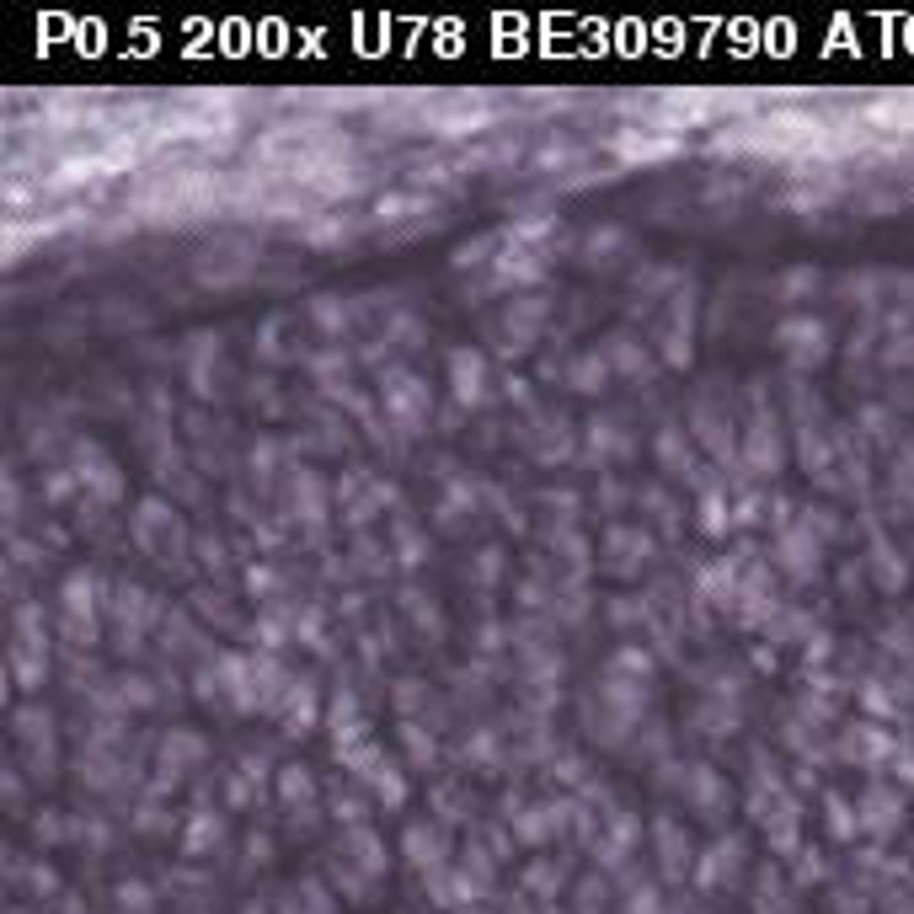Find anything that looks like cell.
Returning a JSON list of instances; mask_svg holds the SVG:
<instances>
[{
    "instance_id": "cell-1",
    "label": "cell",
    "mask_w": 914,
    "mask_h": 914,
    "mask_svg": "<svg viewBox=\"0 0 914 914\" xmlns=\"http://www.w3.org/2000/svg\"><path fill=\"white\" fill-rule=\"evenodd\" d=\"M380 401H385V417L401 423L407 433H417V423H428V385L407 375V369H385L380 375Z\"/></svg>"
},
{
    "instance_id": "cell-2",
    "label": "cell",
    "mask_w": 914,
    "mask_h": 914,
    "mask_svg": "<svg viewBox=\"0 0 914 914\" xmlns=\"http://www.w3.org/2000/svg\"><path fill=\"white\" fill-rule=\"evenodd\" d=\"M449 385H455L460 407H476L487 396V359L476 348H455L449 353Z\"/></svg>"
},
{
    "instance_id": "cell-3",
    "label": "cell",
    "mask_w": 914,
    "mask_h": 914,
    "mask_svg": "<svg viewBox=\"0 0 914 914\" xmlns=\"http://www.w3.org/2000/svg\"><path fill=\"white\" fill-rule=\"evenodd\" d=\"M75 476H81V487L91 492V498H102V503H113L118 492H123V476H118V466L102 455L97 444H81V471H75Z\"/></svg>"
},
{
    "instance_id": "cell-4",
    "label": "cell",
    "mask_w": 914,
    "mask_h": 914,
    "mask_svg": "<svg viewBox=\"0 0 914 914\" xmlns=\"http://www.w3.org/2000/svg\"><path fill=\"white\" fill-rule=\"evenodd\" d=\"M824 337L829 332L818 327V321H786V327L776 332V343L792 353L797 364H818V359H824Z\"/></svg>"
},
{
    "instance_id": "cell-5",
    "label": "cell",
    "mask_w": 914,
    "mask_h": 914,
    "mask_svg": "<svg viewBox=\"0 0 914 914\" xmlns=\"http://www.w3.org/2000/svg\"><path fill=\"white\" fill-rule=\"evenodd\" d=\"M604 551H610V567H615V572H631L637 562H647V556H653V540H647L642 530H626V524H615V530L604 535Z\"/></svg>"
},
{
    "instance_id": "cell-6",
    "label": "cell",
    "mask_w": 914,
    "mask_h": 914,
    "mask_svg": "<svg viewBox=\"0 0 914 914\" xmlns=\"http://www.w3.org/2000/svg\"><path fill=\"white\" fill-rule=\"evenodd\" d=\"M65 621L97 626V578L91 572H70L65 578Z\"/></svg>"
},
{
    "instance_id": "cell-7",
    "label": "cell",
    "mask_w": 914,
    "mask_h": 914,
    "mask_svg": "<svg viewBox=\"0 0 914 914\" xmlns=\"http://www.w3.org/2000/svg\"><path fill=\"white\" fill-rule=\"evenodd\" d=\"M540 321H546V300H514V305H508L503 327H508V337H514L508 348H530V337H535Z\"/></svg>"
},
{
    "instance_id": "cell-8",
    "label": "cell",
    "mask_w": 914,
    "mask_h": 914,
    "mask_svg": "<svg viewBox=\"0 0 914 914\" xmlns=\"http://www.w3.org/2000/svg\"><path fill=\"white\" fill-rule=\"evenodd\" d=\"M604 359L621 369V375H631V380H647V375H653V359H647V348H637L631 337H610Z\"/></svg>"
},
{
    "instance_id": "cell-9",
    "label": "cell",
    "mask_w": 914,
    "mask_h": 914,
    "mask_svg": "<svg viewBox=\"0 0 914 914\" xmlns=\"http://www.w3.org/2000/svg\"><path fill=\"white\" fill-rule=\"evenodd\" d=\"M658 460L669 466L674 476H695V455H690V444H685V428H663L658 433Z\"/></svg>"
},
{
    "instance_id": "cell-10",
    "label": "cell",
    "mask_w": 914,
    "mask_h": 914,
    "mask_svg": "<svg viewBox=\"0 0 914 914\" xmlns=\"http://www.w3.org/2000/svg\"><path fill=\"white\" fill-rule=\"evenodd\" d=\"M284 717H289V733H305V727H311L316 695H311L305 679H289V685H284Z\"/></svg>"
},
{
    "instance_id": "cell-11",
    "label": "cell",
    "mask_w": 914,
    "mask_h": 914,
    "mask_svg": "<svg viewBox=\"0 0 914 914\" xmlns=\"http://www.w3.org/2000/svg\"><path fill=\"white\" fill-rule=\"evenodd\" d=\"M604 380H610V359H604V353H583V359H572V369H567L572 391H599Z\"/></svg>"
},
{
    "instance_id": "cell-12",
    "label": "cell",
    "mask_w": 914,
    "mask_h": 914,
    "mask_svg": "<svg viewBox=\"0 0 914 914\" xmlns=\"http://www.w3.org/2000/svg\"><path fill=\"white\" fill-rule=\"evenodd\" d=\"M776 460H781L776 433H770V423H754V433H749V466L754 471H776Z\"/></svg>"
},
{
    "instance_id": "cell-13",
    "label": "cell",
    "mask_w": 914,
    "mask_h": 914,
    "mask_svg": "<svg viewBox=\"0 0 914 914\" xmlns=\"http://www.w3.org/2000/svg\"><path fill=\"white\" fill-rule=\"evenodd\" d=\"M294 508H300L305 524H321V482H316L311 471L294 476Z\"/></svg>"
},
{
    "instance_id": "cell-14",
    "label": "cell",
    "mask_w": 914,
    "mask_h": 914,
    "mask_svg": "<svg viewBox=\"0 0 914 914\" xmlns=\"http://www.w3.org/2000/svg\"><path fill=\"white\" fill-rule=\"evenodd\" d=\"M781 551H786V567L792 572H808L813 562H818V546H813V530H792L781 540Z\"/></svg>"
},
{
    "instance_id": "cell-15",
    "label": "cell",
    "mask_w": 914,
    "mask_h": 914,
    "mask_svg": "<svg viewBox=\"0 0 914 914\" xmlns=\"http://www.w3.org/2000/svg\"><path fill=\"white\" fill-rule=\"evenodd\" d=\"M727 524H733V514H727L722 492H706V498H701V530H706V535H722Z\"/></svg>"
},
{
    "instance_id": "cell-16",
    "label": "cell",
    "mask_w": 914,
    "mask_h": 914,
    "mask_svg": "<svg viewBox=\"0 0 914 914\" xmlns=\"http://www.w3.org/2000/svg\"><path fill=\"white\" fill-rule=\"evenodd\" d=\"M396 551L401 562H423V535L412 530V519H396Z\"/></svg>"
},
{
    "instance_id": "cell-17",
    "label": "cell",
    "mask_w": 914,
    "mask_h": 914,
    "mask_svg": "<svg viewBox=\"0 0 914 914\" xmlns=\"http://www.w3.org/2000/svg\"><path fill=\"white\" fill-rule=\"evenodd\" d=\"M610 669H631V674H642V679H647V674H653V658H647L642 647H621V653H615V663H610Z\"/></svg>"
},
{
    "instance_id": "cell-18",
    "label": "cell",
    "mask_w": 914,
    "mask_h": 914,
    "mask_svg": "<svg viewBox=\"0 0 914 914\" xmlns=\"http://www.w3.org/2000/svg\"><path fill=\"white\" fill-rule=\"evenodd\" d=\"M311 311H316V321H321L327 332H343V321H348V311H337V305H332V294H321Z\"/></svg>"
},
{
    "instance_id": "cell-19",
    "label": "cell",
    "mask_w": 914,
    "mask_h": 914,
    "mask_svg": "<svg viewBox=\"0 0 914 914\" xmlns=\"http://www.w3.org/2000/svg\"><path fill=\"white\" fill-rule=\"evenodd\" d=\"M407 209H423L417 198H380V220H401Z\"/></svg>"
},
{
    "instance_id": "cell-20",
    "label": "cell",
    "mask_w": 914,
    "mask_h": 914,
    "mask_svg": "<svg viewBox=\"0 0 914 914\" xmlns=\"http://www.w3.org/2000/svg\"><path fill=\"white\" fill-rule=\"evenodd\" d=\"M476 578H482V583L498 578V551H482V562H476Z\"/></svg>"
},
{
    "instance_id": "cell-21",
    "label": "cell",
    "mask_w": 914,
    "mask_h": 914,
    "mask_svg": "<svg viewBox=\"0 0 914 914\" xmlns=\"http://www.w3.org/2000/svg\"><path fill=\"white\" fill-rule=\"evenodd\" d=\"M246 583H252V594H268V588H273V572H268V567H252V572H246Z\"/></svg>"
},
{
    "instance_id": "cell-22",
    "label": "cell",
    "mask_w": 914,
    "mask_h": 914,
    "mask_svg": "<svg viewBox=\"0 0 914 914\" xmlns=\"http://www.w3.org/2000/svg\"><path fill=\"white\" fill-rule=\"evenodd\" d=\"M284 792L289 797H305V792H311V781H305L300 770H284Z\"/></svg>"
}]
</instances>
